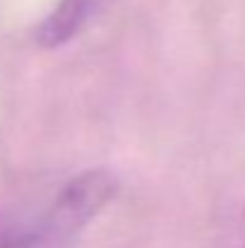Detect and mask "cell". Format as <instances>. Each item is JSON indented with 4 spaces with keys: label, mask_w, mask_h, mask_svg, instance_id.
Wrapping results in <instances>:
<instances>
[{
    "label": "cell",
    "mask_w": 245,
    "mask_h": 248,
    "mask_svg": "<svg viewBox=\"0 0 245 248\" xmlns=\"http://www.w3.org/2000/svg\"><path fill=\"white\" fill-rule=\"evenodd\" d=\"M115 193L118 178L108 169H86L43 205L0 210V248H75Z\"/></svg>",
    "instance_id": "obj_1"
},
{
    "label": "cell",
    "mask_w": 245,
    "mask_h": 248,
    "mask_svg": "<svg viewBox=\"0 0 245 248\" xmlns=\"http://www.w3.org/2000/svg\"><path fill=\"white\" fill-rule=\"evenodd\" d=\"M101 5L103 0H58L34 31L36 44L41 48L65 46L89 24V19L99 12Z\"/></svg>",
    "instance_id": "obj_2"
},
{
    "label": "cell",
    "mask_w": 245,
    "mask_h": 248,
    "mask_svg": "<svg viewBox=\"0 0 245 248\" xmlns=\"http://www.w3.org/2000/svg\"><path fill=\"white\" fill-rule=\"evenodd\" d=\"M238 248H245V210L241 217V227H238Z\"/></svg>",
    "instance_id": "obj_3"
}]
</instances>
